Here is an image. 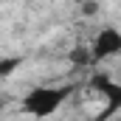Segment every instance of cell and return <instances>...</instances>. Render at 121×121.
Here are the masks:
<instances>
[{"instance_id":"obj_1","label":"cell","mask_w":121,"mask_h":121,"mask_svg":"<svg viewBox=\"0 0 121 121\" xmlns=\"http://www.w3.org/2000/svg\"><path fill=\"white\" fill-rule=\"evenodd\" d=\"M70 93H73V87H34L23 99V110L37 118H48L65 104V99Z\"/></svg>"},{"instance_id":"obj_2","label":"cell","mask_w":121,"mask_h":121,"mask_svg":"<svg viewBox=\"0 0 121 121\" xmlns=\"http://www.w3.org/2000/svg\"><path fill=\"white\" fill-rule=\"evenodd\" d=\"M90 87L99 90L104 99H107L101 116H99L96 121H107V118H113L116 113H121V85H118V82H113L107 73H93V76H90Z\"/></svg>"},{"instance_id":"obj_3","label":"cell","mask_w":121,"mask_h":121,"mask_svg":"<svg viewBox=\"0 0 121 121\" xmlns=\"http://www.w3.org/2000/svg\"><path fill=\"white\" fill-rule=\"evenodd\" d=\"M90 54H93V62L110 59V56L121 54V31H116V28L99 31V37L93 39V45H90Z\"/></svg>"},{"instance_id":"obj_4","label":"cell","mask_w":121,"mask_h":121,"mask_svg":"<svg viewBox=\"0 0 121 121\" xmlns=\"http://www.w3.org/2000/svg\"><path fill=\"white\" fill-rule=\"evenodd\" d=\"M20 65H23V56H6V59H0V79L11 76Z\"/></svg>"},{"instance_id":"obj_5","label":"cell","mask_w":121,"mask_h":121,"mask_svg":"<svg viewBox=\"0 0 121 121\" xmlns=\"http://www.w3.org/2000/svg\"><path fill=\"white\" fill-rule=\"evenodd\" d=\"M70 62L73 65H93V54L85 48H76V51H70Z\"/></svg>"}]
</instances>
